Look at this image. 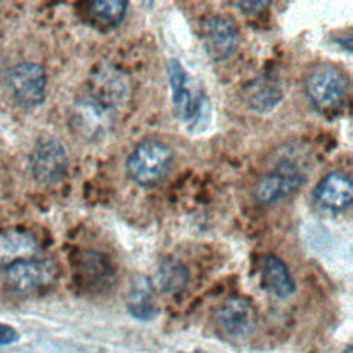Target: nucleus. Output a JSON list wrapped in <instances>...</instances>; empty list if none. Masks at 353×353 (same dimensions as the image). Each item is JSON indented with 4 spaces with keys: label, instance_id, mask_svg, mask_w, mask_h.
<instances>
[{
    "label": "nucleus",
    "instance_id": "obj_10",
    "mask_svg": "<svg viewBox=\"0 0 353 353\" xmlns=\"http://www.w3.org/2000/svg\"><path fill=\"white\" fill-rule=\"evenodd\" d=\"M316 204L331 212H342L352 205L353 183L347 174L330 172L313 189Z\"/></svg>",
    "mask_w": 353,
    "mask_h": 353
},
{
    "label": "nucleus",
    "instance_id": "obj_22",
    "mask_svg": "<svg viewBox=\"0 0 353 353\" xmlns=\"http://www.w3.org/2000/svg\"><path fill=\"white\" fill-rule=\"evenodd\" d=\"M343 353H352V347H350V346H349V347H346V350H345Z\"/></svg>",
    "mask_w": 353,
    "mask_h": 353
},
{
    "label": "nucleus",
    "instance_id": "obj_19",
    "mask_svg": "<svg viewBox=\"0 0 353 353\" xmlns=\"http://www.w3.org/2000/svg\"><path fill=\"white\" fill-rule=\"evenodd\" d=\"M188 269L174 258H165L157 270V284L163 292H176L188 283Z\"/></svg>",
    "mask_w": 353,
    "mask_h": 353
},
{
    "label": "nucleus",
    "instance_id": "obj_12",
    "mask_svg": "<svg viewBox=\"0 0 353 353\" xmlns=\"http://www.w3.org/2000/svg\"><path fill=\"white\" fill-rule=\"evenodd\" d=\"M36 237L21 228H8L0 232V266L10 265L39 256Z\"/></svg>",
    "mask_w": 353,
    "mask_h": 353
},
{
    "label": "nucleus",
    "instance_id": "obj_1",
    "mask_svg": "<svg viewBox=\"0 0 353 353\" xmlns=\"http://www.w3.org/2000/svg\"><path fill=\"white\" fill-rule=\"evenodd\" d=\"M309 102L321 113L332 114L345 105L349 92L347 74L338 66L321 63L314 66L305 79Z\"/></svg>",
    "mask_w": 353,
    "mask_h": 353
},
{
    "label": "nucleus",
    "instance_id": "obj_15",
    "mask_svg": "<svg viewBox=\"0 0 353 353\" xmlns=\"http://www.w3.org/2000/svg\"><path fill=\"white\" fill-rule=\"evenodd\" d=\"M247 105L255 112H270L283 99L281 84L273 74L265 73L251 80L244 88Z\"/></svg>",
    "mask_w": 353,
    "mask_h": 353
},
{
    "label": "nucleus",
    "instance_id": "obj_17",
    "mask_svg": "<svg viewBox=\"0 0 353 353\" xmlns=\"http://www.w3.org/2000/svg\"><path fill=\"white\" fill-rule=\"evenodd\" d=\"M127 7L128 3L121 0H97L85 4V14L94 28L98 30H110L123 22Z\"/></svg>",
    "mask_w": 353,
    "mask_h": 353
},
{
    "label": "nucleus",
    "instance_id": "obj_14",
    "mask_svg": "<svg viewBox=\"0 0 353 353\" xmlns=\"http://www.w3.org/2000/svg\"><path fill=\"white\" fill-rule=\"evenodd\" d=\"M127 92L128 84L125 77L117 70L105 69L94 76L92 87L87 95L112 112L127 98Z\"/></svg>",
    "mask_w": 353,
    "mask_h": 353
},
{
    "label": "nucleus",
    "instance_id": "obj_9",
    "mask_svg": "<svg viewBox=\"0 0 353 353\" xmlns=\"http://www.w3.org/2000/svg\"><path fill=\"white\" fill-rule=\"evenodd\" d=\"M167 73L175 116L185 123L196 121L203 109V98L192 90L189 74L176 59L168 62Z\"/></svg>",
    "mask_w": 353,
    "mask_h": 353
},
{
    "label": "nucleus",
    "instance_id": "obj_18",
    "mask_svg": "<svg viewBox=\"0 0 353 353\" xmlns=\"http://www.w3.org/2000/svg\"><path fill=\"white\" fill-rule=\"evenodd\" d=\"M128 310L139 320H150L156 316L157 307L153 302V285L148 279H139L131 288Z\"/></svg>",
    "mask_w": 353,
    "mask_h": 353
},
{
    "label": "nucleus",
    "instance_id": "obj_21",
    "mask_svg": "<svg viewBox=\"0 0 353 353\" xmlns=\"http://www.w3.org/2000/svg\"><path fill=\"white\" fill-rule=\"evenodd\" d=\"M19 338L17 330L6 323L0 321V345H11Z\"/></svg>",
    "mask_w": 353,
    "mask_h": 353
},
{
    "label": "nucleus",
    "instance_id": "obj_23",
    "mask_svg": "<svg viewBox=\"0 0 353 353\" xmlns=\"http://www.w3.org/2000/svg\"><path fill=\"white\" fill-rule=\"evenodd\" d=\"M194 353H204L203 350H197V352H194Z\"/></svg>",
    "mask_w": 353,
    "mask_h": 353
},
{
    "label": "nucleus",
    "instance_id": "obj_3",
    "mask_svg": "<svg viewBox=\"0 0 353 353\" xmlns=\"http://www.w3.org/2000/svg\"><path fill=\"white\" fill-rule=\"evenodd\" d=\"M8 285L21 295L37 294L50 288L58 277L57 263L47 258H30L6 268Z\"/></svg>",
    "mask_w": 353,
    "mask_h": 353
},
{
    "label": "nucleus",
    "instance_id": "obj_16",
    "mask_svg": "<svg viewBox=\"0 0 353 353\" xmlns=\"http://www.w3.org/2000/svg\"><path fill=\"white\" fill-rule=\"evenodd\" d=\"M262 284L263 288L279 298H288L295 291V283L287 265L272 254L263 259Z\"/></svg>",
    "mask_w": 353,
    "mask_h": 353
},
{
    "label": "nucleus",
    "instance_id": "obj_13",
    "mask_svg": "<svg viewBox=\"0 0 353 353\" xmlns=\"http://www.w3.org/2000/svg\"><path fill=\"white\" fill-rule=\"evenodd\" d=\"M76 277L87 290L101 291L112 284L113 272L108 258L95 251H84L77 256Z\"/></svg>",
    "mask_w": 353,
    "mask_h": 353
},
{
    "label": "nucleus",
    "instance_id": "obj_2",
    "mask_svg": "<svg viewBox=\"0 0 353 353\" xmlns=\"http://www.w3.org/2000/svg\"><path fill=\"white\" fill-rule=\"evenodd\" d=\"M172 157V150L164 142L157 139H145L128 154L125 163L127 174L141 186L156 185L168 172Z\"/></svg>",
    "mask_w": 353,
    "mask_h": 353
},
{
    "label": "nucleus",
    "instance_id": "obj_20",
    "mask_svg": "<svg viewBox=\"0 0 353 353\" xmlns=\"http://www.w3.org/2000/svg\"><path fill=\"white\" fill-rule=\"evenodd\" d=\"M233 6L237 7L244 14H258L261 11H265L270 6V1H252V0H247V1H237Z\"/></svg>",
    "mask_w": 353,
    "mask_h": 353
},
{
    "label": "nucleus",
    "instance_id": "obj_8",
    "mask_svg": "<svg viewBox=\"0 0 353 353\" xmlns=\"http://www.w3.org/2000/svg\"><path fill=\"white\" fill-rule=\"evenodd\" d=\"M256 309L245 296L226 298L216 312L219 328L232 339H244L251 335L256 327Z\"/></svg>",
    "mask_w": 353,
    "mask_h": 353
},
{
    "label": "nucleus",
    "instance_id": "obj_7",
    "mask_svg": "<svg viewBox=\"0 0 353 353\" xmlns=\"http://www.w3.org/2000/svg\"><path fill=\"white\" fill-rule=\"evenodd\" d=\"M303 181L305 176L301 168L295 163L284 160L261 178L255 186L254 196L262 204H273L294 194Z\"/></svg>",
    "mask_w": 353,
    "mask_h": 353
},
{
    "label": "nucleus",
    "instance_id": "obj_5",
    "mask_svg": "<svg viewBox=\"0 0 353 353\" xmlns=\"http://www.w3.org/2000/svg\"><path fill=\"white\" fill-rule=\"evenodd\" d=\"M201 41L210 59L226 61L239 48V26L229 15L208 17L201 25Z\"/></svg>",
    "mask_w": 353,
    "mask_h": 353
},
{
    "label": "nucleus",
    "instance_id": "obj_6",
    "mask_svg": "<svg viewBox=\"0 0 353 353\" xmlns=\"http://www.w3.org/2000/svg\"><path fill=\"white\" fill-rule=\"evenodd\" d=\"M7 85L18 103L25 108H34L46 99L47 74L39 63L21 62L10 69Z\"/></svg>",
    "mask_w": 353,
    "mask_h": 353
},
{
    "label": "nucleus",
    "instance_id": "obj_11",
    "mask_svg": "<svg viewBox=\"0 0 353 353\" xmlns=\"http://www.w3.org/2000/svg\"><path fill=\"white\" fill-rule=\"evenodd\" d=\"M110 110L95 102L88 95L76 102L72 116L74 130L84 138H98L106 132L110 121Z\"/></svg>",
    "mask_w": 353,
    "mask_h": 353
},
{
    "label": "nucleus",
    "instance_id": "obj_4",
    "mask_svg": "<svg viewBox=\"0 0 353 353\" xmlns=\"http://www.w3.org/2000/svg\"><path fill=\"white\" fill-rule=\"evenodd\" d=\"M29 165L39 182L54 185L65 178L69 160L63 145L55 138L46 137L36 142L29 156Z\"/></svg>",
    "mask_w": 353,
    "mask_h": 353
}]
</instances>
